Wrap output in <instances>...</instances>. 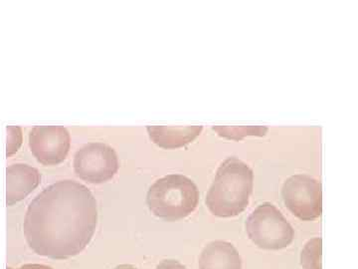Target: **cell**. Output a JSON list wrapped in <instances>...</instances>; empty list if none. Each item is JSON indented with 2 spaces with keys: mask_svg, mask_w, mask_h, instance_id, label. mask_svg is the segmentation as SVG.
I'll return each mask as SVG.
<instances>
[{
  "mask_svg": "<svg viewBox=\"0 0 358 269\" xmlns=\"http://www.w3.org/2000/svg\"><path fill=\"white\" fill-rule=\"evenodd\" d=\"M7 269H14L11 268H7ZM18 269H53L48 265H44V264H38V263H28L24 264V265L21 266L20 268Z\"/></svg>",
  "mask_w": 358,
  "mask_h": 269,
  "instance_id": "obj_15",
  "label": "cell"
},
{
  "mask_svg": "<svg viewBox=\"0 0 358 269\" xmlns=\"http://www.w3.org/2000/svg\"><path fill=\"white\" fill-rule=\"evenodd\" d=\"M212 129L228 140L240 141L245 137H264L268 133L265 126H213Z\"/></svg>",
  "mask_w": 358,
  "mask_h": 269,
  "instance_id": "obj_11",
  "label": "cell"
},
{
  "mask_svg": "<svg viewBox=\"0 0 358 269\" xmlns=\"http://www.w3.org/2000/svg\"><path fill=\"white\" fill-rule=\"evenodd\" d=\"M75 174L87 183L101 185L110 181L119 171V158L107 144L89 143L74 157Z\"/></svg>",
  "mask_w": 358,
  "mask_h": 269,
  "instance_id": "obj_5",
  "label": "cell"
},
{
  "mask_svg": "<svg viewBox=\"0 0 358 269\" xmlns=\"http://www.w3.org/2000/svg\"><path fill=\"white\" fill-rule=\"evenodd\" d=\"M245 226L250 240L262 249H286L294 240L293 226L270 202L257 207L247 219Z\"/></svg>",
  "mask_w": 358,
  "mask_h": 269,
  "instance_id": "obj_4",
  "label": "cell"
},
{
  "mask_svg": "<svg viewBox=\"0 0 358 269\" xmlns=\"http://www.w3.org/2000/svg\"><path fill=\"white\" fill-rule=\"evenodd\" d=\"M41 174L36 167L14 164L6 169V205L8 207L24 200L39 186Z\"/></svg>",
  "mask_w": 358,
  "mask_h": 269,
  "instance_id": "obj_8",
  "label": "cell"
},
{
  "mask_svg": "<svg viewBox=\"0 0 358 269\" xmlns=\"http://www.w3.org/2000/svg\"><path fill=\"white\" fill-rule=\"evenodd\" d=\"M114 269H136L134 266L131 265V264H120L117 268Z\"/></svg>",
  "mask_w": 358,
  "mask_h": 269,
  "instance_id": "obj_16",
  "label": "cell"
},
{
  "mask_svg": "<svg viewBox=\"0 0 358 269\" xmlns=\"http://www.w3.org/2000/svg\"><path fill=\"white\" fill-rule=\"evenodd\" d=\"M199 191L194 181L183 174H167L157 179L148 190V209L157 218L178 221L196 209Z\"/></svg>",
  "mask_w": 358,
  "mask_h": 269,
  "instance_id": "obj_3",
  "label": "cell"
},
{
  "mask_svg": "<svg viewBox=\"0 0 358 269\" xmlns=\"http://www.w3.org/2000/svg\"><path fill=\"white\" fill-rule=\"evenodd\" d=\"M29 147L44 166L64 162L70 150V134L62 126H36L30 131Z\"/></svg>",
  "mask_w": 358,
  "mask_h": 269,
  "instance_id": "obj_7",
  "label": "cell"
},
{
  "mask_svg": "<svg viewBox=\"0 0 358 269\" xmlns=\"http://www.w3.org/2000/svg\"><path fill=\"white\" fill-rule=\"evenodd\" d=\"M22 144V133L20 127H7V157H10L20 150Z\"/></svg>",
  "mask_w": 358,
  "mask_h": 269,
  "instance_id": "obj_13",
  "label": "cell"
},
{
  "mask_svg": "<svg viewBox=\"0 0 358 269\" xmlns=\"http://www.w3.org/2000/svg\"><path fill=\"white\" fill-rule=\"evenodd\" d=\"M282 197L289 211L301 221H313L322 214V186L308 174H294L287 179Z\"/></svg>",
  "mask_w": 358,
  "mask_h": 269,
  "instance_id": "obj_6",
  "label": "cell"
},
{
  "mask_svg": "<svg viewBox=\"0 0 358 269\" xmlns=\"http://www.w3.org/2000/svg\"><path fill=\"white\" fill-rule=\"evenodd\" d=\"M253 183L251 167L237 158H228L219 167L205 204L219 218L239 216L249 205Z\"/></svg>",
  "mask_w": 358,
  "mask_h": 269,
  "instance_id": "obj_2",
  "label": "cell"
},
{
  "mask_svg": "<svg viewBox=\"0 0 358 269\" xmlns=\"http://www.w3.org/2000/svg\"><path fill=\"white\" fill-rule=\"evenodd\" d=\"M150 140L166 150L185 147L203 131V126H148Z\"/></svg>",
  "mask_w": 358,
  "mask_h": 269,
  "instance_id": "obj_9",
  "label": "cell"
},
{
  "mask_svg": "<svg viewBox=\"0 0 358 269\" xmlns=\"http://www.w3.org/2000/svg\"><path fill=\"white\" fill-rule=\"evenodd\" d=\"M301 264L303 269H322V238L308 242L301 254Z\"/></svg>",
  "mask_w": 358,
  "mask_h": 269,
  "instance_id": "obj_12",
  "label": "cell"
},
{
  "mask_svg": "<svg viewBox=\"0 0 358 269\" xmlns=\"http://www.w3.org/2000/svg\"><path fill=\"white\" fill-rule=\"evenodd\" d=\"M199 269H242L241 256L230 242L215 240L202 250Z\"/></svg>",
  "mask_w": 358,
  "mask_h": 269,
  "instance_id": "obj_10",
  "label": "cell"
},
{
  "mask_svg": "<svg viewBox=\"0 0 358 269\" xmlns=\"http://www.w3.org/2000/svg\"><path fill=\"white\" fill-rule=\"evenodd\" d=\"M155 269H187L185 268L183 264H181L178 261H174V259H166V261H162V263L157 265V268Z\"/></svg>",
  "mask_w": 358,
  "mask_h": 269,
  "instance_id": "obj_14",
  "label": "cell"
},
{
  "mask_svg": "<svg viewBox=\"0 0 358 269\" xmlns=\"http://www.w3.org/2000/svg\"><path fill=\"white\" fill-rule=\"evenodd\" d=\"M98 224V204L86 186L56 181L30 202L23 231L30 249L40 256L64 261L91 242Z\"/></svg>",
  "mask_w": 358,
  "mask_h": 269,
  "instance_id": "obj_1",
  "label": "cell"
}]
</instances>
